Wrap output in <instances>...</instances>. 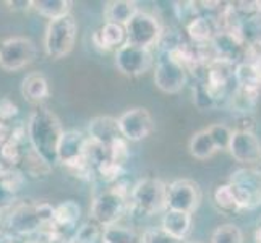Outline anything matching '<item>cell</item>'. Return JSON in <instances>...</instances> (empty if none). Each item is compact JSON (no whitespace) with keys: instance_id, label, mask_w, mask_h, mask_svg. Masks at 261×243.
Returning <instances> with one entry per match:
<instances>
[{"instance_id":"obj_1","label":"cell","mask_w":261,"mask_h":243,"mask_svg":"<svg viewBox=\"0 0 261 243\" xmlns=\"http://www.w3.org/2000/svg\"><path fill=\"white\" fill-rule=\"evenodd\" d=\"M64 128L59 117L49 107L39 105L33 111L28 120V138L30 148L38 154L47 166L57 164V146Z\"/></svg>"},{"instance_id":"obj_2","label":"cell","mask_w":261,"mask_h":243,"mask_svg":"<svg viewBox=\"0 0 261 243\" xmlns=\"http://www.w3.org/2000/svg\"><path fill=\"white\" fill-rule=\"evenodd\" d=\"M128 195L130 190H122L119 186L106 188L99 195H96L91 203L93 222H96L102 229L115 226L127 211Z\"/></svg>"},{"instance_id":"obj_3","label":"cell","mask_w":261,"mask_h":243,"mask_svg":"<svg viewBox=\"0 0 261 243\" xmlns=\"http://www.w3.org/2000/svg\"><path fill=\"white\" fill-rule=\"evenodd\" d=\"M76 30V21L71 13L50 20L44 34V50L47 57L54 60L67 57L75 47Z\"/></svg>"},{"instance_id":"obj_4","label":"cell","mask_w":261,"mask_h":243,"mask_svg":"<svg viewBox=\"0 0 261 243\" xmlns=\"http://www.w3.org/2000/svg\"><path fill=\"white\" fill-rule=\"evenodd\" d=\"M167 185L163 180L146 177L138 180L130 190V201L137 211L145 215H152L166 211Z\"/></svg>"},{"instance_id":"obj_5","label":"cell","mask_w":261,"mask_h":243,"mask_svg":"<svg viewBox=\"0 0 261 243\" xmlns=\"http://www.w3.org/2000/svg\"><path fill=\"white\" fill-rule=\"evenodd\" d=\"M88 149L89 140L82 131L76 130H64L57 146V162L64 164L71 170H91L93 167L88 162Z\"/></svg>"},{"instance_id":"obj_6","label":"cell","mask_w":261,"mask_h":243,"mask_svg":"<svg viewBox=\"0 0 261 243\" xmlns=\"http://www.w3.org/2000/svg\"><path fill=\"white\" fill-rule=\"evenodd\" d=\"M163 30L164 28L158 16L140 10L125 26V44L152 50L163 34Z\"/></svg>"},{"instance_id":"obj_7","label":"cell","mask_w":261,"mask_h":243,"mask_svg":"<svg viewBox=\"0 0 261 243\" xmlns=\"http://www.w3.org/2000/svg\"><path fill=\"white\" fill-rule=\"evenodd\" d=\"M54 206L47 203L20 204L8 215V229L15 233H33L46 224H52Z\"/></svg>"},{"instance_id":"obj_8","label":"cell","mask_w":261,"mask_h":243,"mask_svg":"<svg viewBox=\"0 0 261 243\" xmlns=\"http://www.w3.org/2000/svg\"><path fill=\"white\" fill-rule=\"evenodd\" d=\"M36 44L23 36H12L0 41V68L18 71L33 64L36 59Z\"/></svg>"},{"instance_id":"obj_9","label":"cell","mask_w":261,"mask_h":243,"mask_svg":"<svg viewBox=\"0 0 261 243\" xmlns=\"http://www.w3.org/2000/svg\"><path fill=\"white\" fill-rule=\"evenodd\" d=\"M200 201H201V190L193 180L180 178L167 185L166 209L192 214L200 206Z\"/></svg>"},{"instance_id":"obj_10","label":"cell","mask_w":261,"mask_h":243,"mask_svg":"<svg viewBox=\"0 0 261 243\" xmlns=\"http://www.w3.org/2000/svg\"><path fill=\"white\" fill-rule=\"evenodd\" d=\"M115 67L122 75L137 78L145 75L154 65V53L151 49L135 47L130 44H123L115 50Z\"/></svg>"},{"instance_id":"obj_11","label":"cell","mask_w":261,"mask_h":243,"mask_svg":"<svg viewBox=\"0 0 261 243\" xmlns=\"http://www.w3.org/2000/svg\"><path fill=\"white\" fill-rule=\"evenodd\" d=\"M188 73L169 53H161L154 67V85L166 94H177L187 85Z\"/></svg>"},{"instance_id":"obj_12","label":"cell","mask_w":261,"mask_h":243,"mask_svg":"<svg viewBox=\"0 0 261 243\" xmlns=\"http://www.w3.org/2000/svg\"><path fill=\"white\" fill-rule=\"evenodd\" d=\"M119 131L127 143H138L148 138L154 130V122L148 109L145 107H132L125 111L119 119Z\"/></svg>"},{"instance_id":"obj_13","label":"cell","mask_w":261,"mask_h":243,"mask_svg":"<svg viewBox=\"0 0 261 243\" xmlns=\"http://www.w3.org/2000/svg\"><path fill=\"white\" fill-rule=\"evenodd\" d=\"M229 152L237 162L256 164L261 160V141L251 130H233Z\"/></svg>"},{"instance_id":"obj_14","label":"cell","mask_w":261,"mask_h":243,"mask_svg":"<svg viewBox=\"0 0 261 243\" xmlns=\"http://www.w3.org/2000/svg\"><path fill=\"white\" fill-rule=\"evenodd\" d=\"M229 183L236 186L239 193L245 198L250 209L261 204V172L259 170L250 169V167L239 169L230 175Z\"/></svg>"},{"instance_id":"obj_15","label":"cell","mask_w":261,"mask_h":243,"mask_svg":"<svg viewBox=\"0 0 261 243\" xmlns=\"http://www.w3.org/2000/svg\"><path fill=\"white\" fill-rule=\"evenodd\" d=\"M122 134L119 131L117 119L109 115L94 117L89 120L88 125V140L96 146H101L104 149H109L117 140H120Z\"/></svg>"},{"instance_id":"obj_16","label":"cell","mask_w":261,"mask_h":243,"mask_svg":"<svg viewBox=\"0 0 261 243\" xmlns=\"http://www.w3.org/2000/svg\"><path fill=\"white\" fill-rule=\"evenodd\" d=\"M93 44L99 50L109 52L117 50L125 44V26L104 23L101 28L96 30L93 34Z\"/></svg>"},{"instance_id":"obj_17","label":"cell","mask_w":261,"mask_h":243,"mask_svg":"<svg viewBox=\"0 0 261 243\" xmlns=\"http://www.w3.org/2000/svg\"><path fill=\"white\" fill-rule=\"evenodd\" d=\"M187 36L190 38L193 44H210L213 38L219 33L218 24H216L214 16L208 15H198L196 18L185 24Z\"/></svg>"},{"instance_id":"obj_18","label":"cell","mask_w":261,"mask_h":243,"mask_svg":"<svg viewBox=\"0 0 261 243\" xmlns=\"http://www.w3.org/2000/svg\"><path fill=\"white\" fill-rule=\"evenodd\" d=\"M161 229L177 240L187 241V237L192 232V214L166 209L161 221Z\"/></svg>"},{"instance_id":"obj_19","label":"cell","mask_w":261,"mask_h":243,"mask_svg":"<svg viewBox=\"0 0 261 243\" xmlns=\"http://www.w3.org/2000/svg\"><path fill=\"white\" fill-rule=\"evenodd\" d=\"M138 12V4L133 0H112L104 5V23L127 26V23Z\"/></svg>"},{"instance_id":"obj_20","label":"cell","mask_w":261,"mask_h":243,"mask_svg":"<svg viewBox=\"0 0 261 243\" xmlns=\"http://www.w3.org/2000/svg\"><path fill=\"white\" fill-rule=\"evenodd\" d=\"M21 94L31 104H41L42 101H46L50 94L47 78L39 71L30 73L21 83Z\"/></svg>"},{"instance_id":"obj_21","label":"cell","mask_w":261,"mask_h":243,"mask_svg":"<svg viewBox=\"0 0 261 243\" xmlns=\"http://www.w3.org/2000/svg\"><path fill=\"white\" fill-rule=\"evenodd\" d=\"M82 215V208L73 200L62 201L60 204L54 206L52 211V226L60 229H71L76 226Z\"/></svg>"},{"instance_id":"obj_22","label":"cell","mask_w":261,"mask_h":243,"mask_svg":"<svg viewBox=\"0 0 261 243\" xmlns=\"http://www.w3.org/2000/svg\"><path fill=\"white\" fill-rule=\"evenodd\" d=\"M213 200L216 208L226 214H239L240 211H244V206H242L239 196L230 183H224L216 188L213 193Z\"/></svg>"},{"instance_id":"obj_23","label":"cell","mask_w":261,"mask_h":243,"mask_svg":"<svg viewBox=\"0 0 261 243\" xmlns=\"http://www.w3.org/2000/svg\"><path fill=\"white\" fill-rule=\"evenodd\" d=\"M71 7H73V2L70 0H33L34 10L41 16L49 18V21L70 15Z\"/></svg>"},{"instance_id":"obj_24","label":"cell","mask_w":261,"mask_h":243,"mask_svg":"<svg viewBox=\"0 0 261 243\" xmlns=\"http://www.w3.org/2000/svg\"><path fill=\"white\" fill-rule=\"evenodd\" d=\"M239 33H240L242 41L245 44V47L261 44V15L253 13V15L240 18Z\"/></svg>"},{"instance_id":"obj_25","label":"cell","mask_w":261,"mask_h":243,"mask_svg":"<svg viewBox=\"0 0 261 243\" xmlns=\"http://www.w3.org/2000/svg\"><path fill=\"white\" fill-rule=\"evenodd\" d=\"M188 149H190V154L195 159H200V160H206L213 157L214 152L218 151L206 130H200L193 134L190 141H188Z\"/></svg>"},{"instance_id":"obj_26","label":"cell","mask_w":261,"mask_h":243,"mask_svg":"<svg viewBox=\"0 0 261 243\" xmlns=\"http://www.w3.org/2000/svg\"><path fill=\"white\" fill-rule=\"evenodd\" d=\"M233 79H236L237 88L242 89H255V91H261V79L256 75V71L253 70L250 64L247 62H239L233 68Z\"/></svg>"},{"instance_id":"obj_27","label":"cell","mask_w":261,"mask_h":243,"mask_svg":"<svg viewBox=\"0 0 261 243\" xmlns=\"http://www.w3.org/2000/svg\"><path fill=\"white\" fill-rule=\"evenodd\" d=\"M101 243H140V237L128 227L111 226L102 229Z\"/></svg>"},{"instance_id":"obj_28","label":"cell","mask_w":261,"mask_h":243,"mask_svg":"<svg viewBox=\"0 0 261 243\" xmlns=\"http://www.w3.org/2000/svg\"><path fill=\"white\" fill-rule=\"evenodd\" d=\"M211 243H244V235L237 226L224 224L213 232Z\"/></svg>"},{"instance_id":"obj_29","label":"cell","mask_w":261,"mask_h":243,"mask_svg":"<svg viewBox=\"0 0 261 243\" xmlns=\"http://www.w3.org/2000/svg\"><path fill=\"white\" fill-rule=\"evenodd\" d=\"M208 134L211 137L213 143L216 149H229V143L232 138V130L227 127V125H222V123H214L211 127L206 128Z\"/></svg>"},{"instance_id":"obj_30","label":"cell","mask_w":261,"mask_h":243,"mask_svg":"<svg viewBox=\"0 0 261 243\" xmlns=\"http://www.w3.org/2000/svg\"><path fill=\"white\" fill-rule=\"evenodd\" d=\"M193 104L198 111H211L218 105L201 81L193 86Z\"/></svg>"},{"instance_id":"obj_31","label":"cell","mask_w":261,"mask_h":243,"mask_svg":"<svg viewBox=\"0 0 261 243\" xmlns=\"http://www.w3.org/2000/svg\"><path fill=\"white\" fill-rule=\"evenodd\" d=\"M140 243H187L169 235L161 227H149L140 235Z\"/></svg>"},{"instance_id":"obj_32","label":"cell","mask_w":261,"mask_h":243,"mask_svg":"<svg viewBox=\"0 0 261 243\" xmlns=\"http://www.w3.org/2000/svg\"><path fill=\"white\" fill-rule=\"evenodd\" d=\"M13 204H15V193L12 190H8L5 185L0 183V212L13 208Z\"/></svg>"},{"instance_id":"obj_33","label":"cell","mask_w":261,"mask_h":243,"mask_svg":"<svg viewBox=\"0 0 261 243\" xmlns=\"http://www.w3.org/2000/svg\"><path fill=\"white\" fill-rule=\"evenodd\" d=\"M5 5L12 12H28L33 8V0H7Z\"/></svg>"},{"instance_id":"obj_34","label":"cell","mask_w":261,"mask_h":243,"mask_svg":"<svg viewBox=\"0 0 261 243\" xmlns=\"http://www.w3.org/2000/svg\"><path fill=\"white\" fill-rule=\"evenodd\" d=\"M255 243H261V219L258 221V226L255 230Z\"/></svg>"},{"instance_id":"obj_35","label":"cell","mask_w":261,"mask_h":243,"mask_svg":"<svg viewBox=\"0 0 261 243\" xmlns=\"http://www.w3.org/2000/svg\"><path fill=\"white\" fill-rule=\"evenodd\" d=\"M0 243H13V240L10 237L4 235V233H0Z\"/></svg>"},{"instance_id":"obj_36","label":"cell","mask_w":261,"mask_h":243,"mask_svg":"<svg viewBox=\"0 0 261 243\" xmlns=\"http://www.w3.org/2000/svg\"><path fill=\"white\" fill-rule=\"evenodd\" d=\"M7 169L8 167H5V164H4V160H0V178L4 177V174L7 172Z\"/></svg>"}]
</instances>
